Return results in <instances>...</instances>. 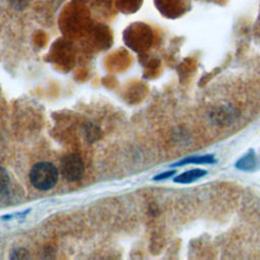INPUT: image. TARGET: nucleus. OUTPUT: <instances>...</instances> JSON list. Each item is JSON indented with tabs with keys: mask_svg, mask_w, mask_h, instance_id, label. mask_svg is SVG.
<instances>
[{
	"mask_svg": "<svg viewBox=\"0 0 260 260\" xmlns=\"http://www.w3.org/2000/svg\"><path fill=\"white\" fill-rule=\"evenodd\" d=\"M9 185V176L5 169L0 167V193H5Z\"/></svg>",
	"mask_w": 260,
	"mask_h": 260,
	"instance_id": "423d86ee",
	"label": "nucleus"
},
{
	"mask_svg": "<svg viewBox=\"0 0 260 260\" xmlns=\"http://www.w3.org/2000/svg\"><path fill=\"white\" fill-rule=\"evenodd\" d=\"M176 173V171H167V172H164V173H160L158 174L157 176H155L153 179L154 180H164V179H169L171 178L172 176H174Z\"/></svg>",
	"mask_w": 260,
	"mask_h": 260,
	"instance_id": "1a4fd4ad",
	"label": "nucleus"
},
{
	"mask_svg": "<svg viewBox=\"0 0 260 260\" xmlns=\"http://www.w3.org/2000/svg\"><path fill=\"white\" fill-rule=\"evenodd\" d=\"M29 179L35 188L43 191L49 190L57 183L58 171L51 162L41 161L31 168Z\"/></svg>",
	"mask_w": 260,
	"mask_h": 260,
	"instance_id": "f257e3e1",
	"label": "nucleus"
},
{
	"mask_svg": "<svg viewBox=\"0 0 260 260\" xmlns=\"http://www.w3.org/2000/svg\"><path fill=\"white\" fill-rule=\"evenodd\" d=\"M9 2L15 9H23L27 5L28 0H9Z\"/></svg>",
	"mask_w": 260,
	"mask_h": 260,
	"instance_id": "6e6552de",
	"label": "nucleus"
},
{
	"mask_svg": "<svg viewBox=\"0 0 260 260\" xmlns=\"http://www.w3.org/2000/svg\"><path fill=\"white\" fill-rule=\"evenodd\" d=\"M10 257L13 259H25L28 257V253L26 250H24L22 248H18L11 252Z\"/></svg>",
	"mask_w": 260,
	"mask_h": 260,
	"instance_id": "0eeeda50",
	"label": "nucleus"
},
{
	"mask_svg": "<svg viewBox=\"0 0 260 260\" xmlns=\"http://www.w3.org/2000/svg\"><path fill=\"white\" fill-rule=\"evenodd\" d=\"M255 162L254 159V155L253 154H248L246 156H244L242 159H240L237 164V168L242 169V170H249L253 167V164Z\"/></svg>",
	"mask_w": 260,
	"mask_h": 260,
	"instance_id": "39448f33",
	"label": "nucleus"
},
{
	"mask_svg": "<svg viewBox=\"0 0 260 260\" xmlns=\"http://www.w3.org/2000/svg\"><path fill=\"white\" fill-rule=\"evenodd\" d=\"M60 171L63 178L68 182L78 181L84 171V166L81 157L75 153L66 154L60 162Z\"/></svg>",
	"mask_w": 260,
	"mask_h": 260,
	"instance_id": "f03ea898",
	"label": "nucleus"
},
{
	"mask_svg": "<svg viewBox=\"0 0 260 260\" xmlns=\"http://www.w3.org/2000/svg\"><path fill=\"white\" fill-rule=\"evenodd\" d=\"M210 162H215V158L213 157V155L207 154L203 156H190L178 161L174 166H183L187 164H210Z\"/></svg>",
	"mask_w": 260,
	"mask_h": 260,
	"instance_id": "20e7f679",
	"label": "nucleus"
},
{
	"mask_svg": "<svg viewBox=\"0 0 260 260\" xmlns=\"http://www.w3.org/2000/svg\"><path fill=\"white\" fill-rule=\"evenodd\" d=\"M207 174V172L205 170H201V169H194V170H190L187 172L182 173L181 175H179L178 177H176L174 179L175 182L177 183H191L203 176H205Z\"/></svg>",
	"mask_w": 260,
	"mask_h": 260,
	"instance_id": "7ed1b4c3",
	"label": "nucleus"
}]
</instances>
